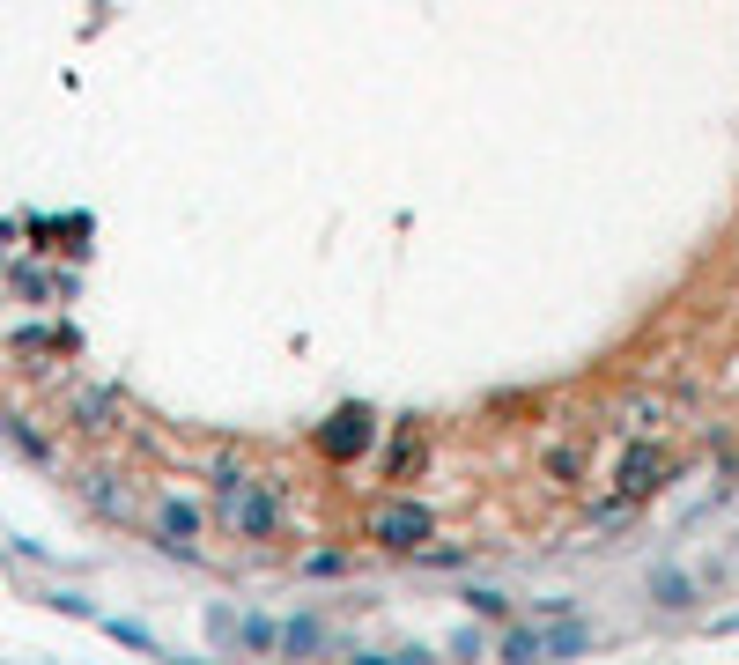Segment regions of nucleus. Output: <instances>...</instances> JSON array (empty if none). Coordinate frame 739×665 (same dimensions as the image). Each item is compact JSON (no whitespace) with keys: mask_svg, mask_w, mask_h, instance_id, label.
Instances as JSON below:
<instances>
[{"mask_svg":"<svg viewBox=\"0 0 739 665\" xmlns=\"http://www.w3.org/2000/svg\"><path fill=\"white\" fill-rule=\"evenodd\" d=\"M222 518H230L237 532H252V540H267V532H274V503H267L259 481H244L237 466H222Z\"/></svg>","mask_w":739,"mask_h":665,"instance_id":"nucleus-1","label":"nucleus"},{"mask_svg":"<svg viewBox=\"0 0 739 665\" xmlns=\"http://www.w3.org/2000/svg\"><path fill=\"white\" fill-rule=\"evenodd\" d=\"M377 540H385V547H414V540H429V518H422V510H377Z\"/></svg>","mask_w":739,"mask_h":665,"instance_id":"nucleus-2","label":"nucleus"},{"mask_svg":"<svg viewBox=\"0 0 739 665\" xmlns=\"http://www.w3.org/2000/svg\"><path fill=\"white\" fill-rule=\"evenodd\" d=\"M363 436H370V429H363V414H340V429H333V451H348V444H363Z\"/></svg>","mask_w":739,"mask_h":665,"instance_id":"nucleus-3","label":"nucleus"}]
</instances>
